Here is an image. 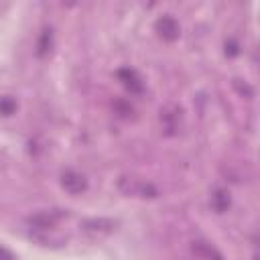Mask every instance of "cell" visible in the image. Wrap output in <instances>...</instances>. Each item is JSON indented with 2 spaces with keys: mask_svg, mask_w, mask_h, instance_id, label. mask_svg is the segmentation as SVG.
I'll list each match as a JSON object with an SVG mask.
<instances>
[{
  "mask_svg": "<svg viewBox=\"0 0 260 260\" xmlns=\"http://www.w3.org/2000/svg\"><path fill=\"white\" fill-rule=\"evenodd\" d=\"M61 185L71 195H79V193H83L87 189V179L77 171H65L61 175Z\"/></svg>",
  "mask_w": 260,
  "mask_h": 260,
  "instance_id": "6da1fadb",
  "label": "cell"
},
{
  "mask_svg": "<svg viewBox=\"0 0 260 260\" xmlns=\"http://www.w3.org/2000/svg\"><path fill=\"white\" fill-rule=\"evenodd\" d=\"M154 28H156L158 37L165 39V41H175V39H179V32H181L179 22H177L173 16H160V18L156 20Z\"/></svg>",
  "mask_w": 260,
  "mask_h": 260,
  "instance_id": "7a4b0ae2",
  "label": "cell"
},
{
  "mask_svg": "<svg viewBox=\"0 0 260 260\" xmlns=\"http://www.w3.org/2000/svg\"><path fill=\"white\" fill-rule=\"evenodd\" d=\"M67 213H63V211H41V213H37V215H32V217H28V223L35 228V230H49V228H53L61 217H65Z\"/></svg>",
  "mask_w": 260,
  "mask_h": 260,
  "instance_id": "3957f363",
  "label": "cell"
},
{
  "mask_svg": "<svg viewBox=\"0 0 260 260\" xmlns=\"http://www.w3.org/2000/svg\"><path fill=\"white\" fill-rule=\"evenodd\" d=\"M122 181L128 183V187H120V189L128 195H140V197H154L156 195V189L148 183H138V181L128 179V177H122Z\"/></svg>",
  "mask_w": 260,
  "mask_h": 260,
  "instance_id": "277c9868",
  "label": "cell"
},
{
  "mask_svg": "<svg viewBox=\"0 0 260 260\" xmlns=\"http://www.w3.org/2000/svg\"><path fill=\"white\" fill-rule=\"evenodd\" d=\"M118 79L122 81V85L130 93H140L142 91V81H140V77H138V73L134 69H120L118 71Z\"/></svg>",
  "mask_w": 260,
  "mask_h": 260,
  "instance_id": "5b68a950",
  "label": "cell"
},
{
  "mask_svg": "<svg viewBox=\"0 0 260 260\" xmlns=\"http://www.w3.org/2000/svg\"><path fill=\"white\" fill-rule=\"evenodd\" d=\"M191 250H193V254H195L197 258H201V260H223V258H221V254H219L211 244L201 242V240L193 242Z\"/></svg>",
  "mask_w": 260,
  "mask_h": 260,
  "instance_id": "8992f818",
  "label": "cell"
},
{
  "mask_svg": "<svg viewBox=\"0 0 260 260\" xmlns=\"http://www.w3.org/2000/svg\"><path fill=\"white\" fill-rule=\"evenodd\" d=\"M81 225L87 232H112L118 225V221L110 217H100V219H85Z\"/></svg>",
  "mask_w": 260,
  "mask_h": 260,
  "instance_id": "52a82bcc",
  "label": "cell"
},
{
  "mask_svg": "<svg viewBox=\"0 0 260 260\" xmlns=\"http://www.w3.org/2000/svg\"><path fill=\"white\" fill-rule=\"evenodd\" d=\"M230 203H232V199H230V193H228L225 189H215V191L211 193V207H213L217 213L228 211Z\"/></svg>",
  "mask_w": 260,
  "mask_h": 260,
  "instance_id": "ba28073f",
  "label": "cell"
},
{
  "mask_svg": "<svg viewBox=\"0 0 260 260\" xmlns=\"http://www.w3.org/2000/svg\"><path fill=\"white\" fill-rule=\"evenodd\" d=\"M53 49V30L51 28H45L39 37V43H37V55L39 57H47Z\"/></svg>",
  "mask_w": 260,
  "mask_h": 260,
  "instance_id": "9c48e42d",
  "label": "cell"
},
{
  "mask_svg": "<svg viewBox=\"0 0 260 260\" xmlns=\"http://www.w3.org/2000/svg\"><path fill=\"white\" fill-rule=\"evenodd\" d=\"M160 114H162L160 118L165 120V128H167V132H169V134H173V132L177 130V124H179V114H181V110H179V108H175V112H173V114H169L167 110H165V112H160Z\"/></svg>",
  "mask_w": 260,
  "mask_h": 260,
  "instance_id": "30bf717a",
  "label": "cell"
},
{
  "mask_svg": "<svg viewBox=\"0 0 260 260\" xmlns=\"http://www.w3.org/2000/svg\"><path fill=\"white\" fill-rule=\"evenodd\" d=\"M14 110H16V102L10 95L0 98V114L2 116H10V114H14Z\"/></svg>",
  "mask_w": 260,
  "mask_h": 260,
  "instance_id": "8fae6325",
  "label": "cell"
},
{
  "mask_svg": "<svg viewBox=\"0 0 260 260\" xmlns=\"http://www.w3.org/2000/svg\"><path fill=\"white\" fill-rule=\"evenodd\" d=\"M225 55H230V57L238 55V43L236 41H228L225 43Z\"/></svg>",
  "mask_w": 260,
  "mask_h": 260,
  "instance_id": "7c38bea8",
  "label": "cell"
},
{
  "mask_svg": "<svg viewBox=\"0 0 260 260\" xmlns=\"http://www.w3.org/2000/svg\"><path fill=\"white\" fill-rule=\"evenodd\" d=\"M116 110H120V114H122V116L132 114V106H126V104H122V102H116Z\"/></svg>",
  "mask_w": 260,
  "mask_h": 260,
  "instance_id": "4fadbf2b",
  "label": "cell"
},
{
  "mask_svg": "<svg viewBox=\"0 0 260 260\" xmlns=\"http://www.w3.org/2000/svg\"><path fill=\"white\" fill-rule=\"evenodd\" d=\"M234 85H236V87H238V91H240V93H246V95H248V98H250V95H252V89H250V87H248V85H246V83H244V85H242V83H240V81H238V79H236V81H234Z\"/></svg>",
  "mask_w": 260,
  "mask_h": 260,
  "instance_id": "5bb4252c",
  "label": "cell"
},
{
  "mask_svg": "<svg viewBox=\"0 0 260 260\" xmlns=\"http://www.w3.org/2000/svg\"><path fill=\"white\" fill-rule=\"evenodd\" d=\"M0 260H14V256H12L6 248H2V246H0Z\"/></svg>",
  "mask_w": 260,
  "mask_h": 260,
  "instance_id": "9a60e30c",
  "label": "cell"
}]
</instances>
